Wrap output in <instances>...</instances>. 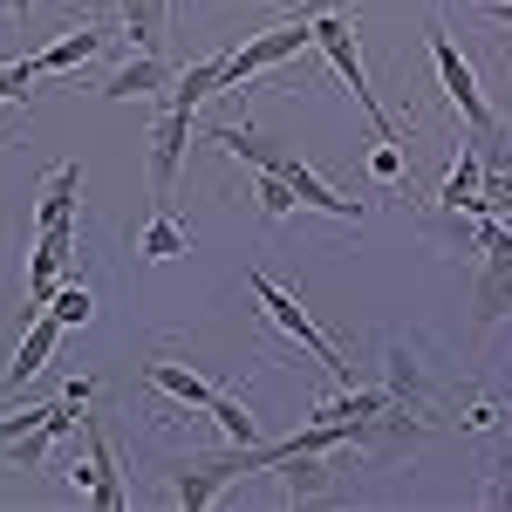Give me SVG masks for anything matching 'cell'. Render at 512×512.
Segmentation results:
<instances>
[{"label":"cell","instance_id":"1","mask_svg":"<svg viewBox=\"0 0 512 512\" xmlns=\"http://www.w3.org/2000/svg\"><path fill=\"white\" fill-rule=\"evenodd\" d=\"M424 41H431V62H437V89L451 96V110L465 117V130H472V144L485 151V171H506V123H499V110L485 103V89H478V69L458 55V41H451V28L444 21H424Z\"/></svg>","mask_w":512,"mask_h":512},{"label":"cell","instance_id":"2","mask_svg":"<svg viewBox=\"0 0 512 512\" xmlns=\"http://www.w3.org/2000/svg\"><path fill=\"white\" fill-rule=\"evenodd\" d=\"M280 458H287V444H226V451H212V458H185L178 472H171V499L185 512H205L233 478H246V472H274Z\"/></svg>","mask_w":512,"mask_h":512},{"label":"cell","instance_id":"3","mask_svg":"<svg viewBox=\"0 0 512 512\" xmlns=\"http://www.w3.org/2000/svg\"><path fill=\"white\" fill-rule=\"evenodd\" d=\"M315 48L328 55V69H335V76H342V89L355 96V110L369 117V130H376L383 144H403V130H396V117L383 110V96L369 89V69H362V48H355L349 14H315Z\"/></svg>","mask_w":512,"mask_h":512},{"label":"cell","instance_id":"4","mask_svg":"<svg viewBox=\"0 0 512 512\" xmlns=\"http://www.w3.org/2000/svg\"><path fill=\"white\" fill-rule=\"evenodd\" d=\"M246 287H253V301L267 308V321H274V328L287 335V342H294V349H308V355L321 362V369L335 376V383H349V362H342V349H335V342L321 335L315 321H308V308H301V301H294V294H287L280 280H267L260 267H253V274H246Z\"/></svg>","mask_w":512,"mask_h":512},{"label":"cell","instance_id":"5","mask_svg":"<svg viewBox=\"0 0 512 512\" xmlns=\"http://www.w3.org/2000/svg\"><path fill=\"white\" fill-rule=\"evenodd\" d=\"M424 437H431V410L396 403V396H390L376 417H362V424H355V451H369L376 465H396V458L424 451Z\"/></svg>","mask_w":512,"mask_h":512},{"label":"cell","instance_id":"6","mask_svg":"<svg viewBox=\"0 0 512 512\" xmlns=\"http://www.w3.org/2000/svg\"><path fill=\"white\" fill-rule=\"evenodd\" d=\"M301 48H315V21L308 14H287V21H274L267 35H253V41H239L233 55V76H226V89H239V82H253V76H267V69H280V62H294Z\"/></svg>","mask_w":512,"mask_h":512},{"label":"cell","instance_id":"7","mask_svg":"<svg viewBox=\"0 0 512 512\" xmlns=\"http://www.w3.org/2000/svg\"><path fill=\"white\" fill-rule=\"evenodd\" d=\"M82 410L62 396V403H48V410H21V417H0V444H7V458L21 465V472H41L48 465V444L76 424Z\"/></svg>","mask_w":512,"mask_h":512},{"label":"cell","instance_id":"8","mask_svg":"<svg viewBox=\"0 0 512 512\" xmlns=\"http://www.w3.org/2000/svg\"><path fill=\"white\" fill-rule=\"evenodd\" d=\"M76 431H82V465L69 478H76L82 492L96 499L103 512H117L130 492H123V472H117V451H110V431L96 424V417H76Z\"/></svg>","mask_w":512,"mask_h":512},{"label":"cell","instance_id":"9","mask_svg":"<svg viewBox=\"0 0 512 512\" xmlns=\"http://www.w3.org/2000/svg\"><path fill=\"white\" fill-rule=\"evenodd\" d=\"M185 144H192V110H178V103H164L158 123H151V205H171V185H178V164H185Z\"/></svg>","mask_w":512,"mask_h":512},{"label":"cell","instance_id":"10","mask_svg":"<svg viewBox=\"0 0 512 512\" xmlns=\"http://www.w3.org/2000/svg\"><path fill=\"white\" fill-rule=\"evenodd\" d=\"M69 246H76V219H62V226H41V239H35V260H28V301H35V315L48 308V301H55V287H62Z\"/></svg>","mask_w":512,"mask_h":512},{"label":"cell","instance_id":"11","mask_svg":"<svg viewBox=\"0 0 512 512\" xmlns=\"http://www.w3.org/2000/svg\"><path fill=\"white\" fill-rule=\"evenodd\" d=\"M96 89H103V103H151V96H171V69L158 62V48H144L137 62H117Z\"/></svg>","mask_w":512,"mask_h":512},{"label":"cell","instance_id":"12","mask_svg":"<svg viewBox=\"0 0 512 512\" xmlns=\"http://www.w3.org/2000/svg\"><path fill=\"white\" fill-rule=\"evenodd\" d=\"M55 349H62V321L55 315H28V335H21V349H14L7 376H0V396H14L28 376H41V369L55 362Z\"/></svg>","mask_w":512,"mask_h":512},{"label":"cell","instance_id":"13","mask_svg":"<svg viewBox=\"0 0 512 512\" xmlns=\"http://www.w3.org/2000/svg\"><path fill=\"white\" fill-rule=\"evenodd\" d=\"M383 390H390L396 403H417V410H431V376H424L417 349H403V342H390V349H383Z\"/></svg>","mask_w":512,"mask_h":512},{"label":"cell","instance_id":"14","mask_svg":"<svg viewBox=\"0 0 512 512\" xmlns=\"http://www.w3.org/2000/svg\"><path fill=\"white\" fill-rule=\"evenodd\" d=\"M274 472H280L287 506H308V499H321V492H328V451H287Z\"/></svg>","mask_w":512,"mask_h":512},{"label":"cell","instance_id":"15","mask_svg":"<svg viewBox=\"0 0 512 512\" xmlns=\"http://www.w3.org/2000/svg\"><path fill=\"white\" fill-rule=\"evenodd\" d=\"M478 185H485V151L465 144L458 164H451V178L437 185V205H444V212H478Z\"/></svg>","mask_w":512,"mask_h":512},{"label":"cell","instance_id":"16","mask_svg":"<svg viewBox=\"0 0 512 512\" xmlns=\"http://www.w3.org/2000/svg\"><path fill=\"white\" fill-rule=\"evenodd\" d=\"M226 76H233V62H226V55H205V62H192L185 76L171 82V96H164V103H178V110H192V117H198V103H205V96H219Z\"/></svg>","mask_w":512,"mask_h":512},{"label":"cell","instance_id":"17","mask_svg":"<svg viewBox=\"0 0 512 512\" xmlns=\"http://www.w3.org/2000/svg\"><path fill=\"white\" fill-rule=\"evenodd\" d=\"M76 198H82V164H55L48 185H41V205H35V233H41V226L76 219Z\"/></svg>","mask_w":512,"mask_h":512},{"label":"cell","instance_id":"18","mask_svg":"<svg viewBox=\"0 0 512 512\" xmlns=\"http://www.w3.org/2000/svg\"><path fill=\"white\" fill-rule=\"evenodd\" d=\"M103 41H110V28H76V35L48 41L35 55V76H55V69H82V62H96L103 55Z\"/></svg>","mask_w":512,"mask_h":512},{"label":"cell","instance_id":"19","mask_svg":"<svg viewBox=\"0 0 512 512\" xmlns=\"http://www.w3.org/2000/svg\"><path fill=\"white\" fill-rule=\"evenodd\" d=\"M472 308H478V328H492V321L512 315V267H506V260H485V267H478Z\"/></svg>","mask_w":512,"mask_h":512},{"label":"cell","instance_id":"20","mask_svg":"<svg viewBox=\"0 0 512 512\" xmlns=\"http://www.w3.org/2000/svg\"><path fill=\"white\" fill-rule=\"evenodd\" d=\"M185 246H192V226H185V219H171V205H151L137 253H144V260H178Z\"/></svg>","mask_w":512,"mask_h":512},{"label":"cell","instance_id":"21","mask_svg":"<svg viewBox=\"0 0 512 512\" xmlns=\"http://www.w3.org/2000/svg\"><path fill=\"white\" fill-rule=\"evenodd\" d=\"M151 390H164V396H178V403H192V410H205L212 403V383L205 376H192V369H178V362H151Z\"/></svg>","mask_w":512,"mask_h":512},{"label":"cell","instance_id":"22","mask_svg":"<svg viewBox=\"0 0 512 512\" xmlns=\"http://www.w3.org/2000/svg\"><path fill=\"white\" fill-rule=\"evenodd\" d=\"M205 417L226 431V444H260V424H253V410H246L239 396H212V403H205Z\"/></svg>","mask_w":512,"mask_h":512},{"label":"cell","instance_id":"23","mask_svg":"<svg viewBox=\"0 0 512 512\" xmlns=\"http://www.w3.org/2000/svg\"><path fill=\"white\" fill-rule=\"evenodd\" d=\"M253 198H260V219H267V226H280V219H294V212H301L294 185L274 178V171H253Z\"/></svg>","mask_w":512,"mask_h":512},{"label":"cell","instance_id":"24","mask_svg":"<svg viewBox=\"0 0 512 512\" xmlns=\"http://www.w3.org/2000/svg\"><path fill=\"white\" fill-rule=\"evenodd\" d=\"M117 14L130 21V41H137V48H158V35H164L158 0H117Z\"/></svg>","mask_w":512,"mask_h":512},{"label":"cell","instance_id":"25","mask_svg":"<svg viewBox=\"0 0 512 512\" xmlns=\"http://www.w3.org/2000/svg\"><path fill=\"white\" fill-rule=\"evenodd\" d=\"M48 315L62 321V328H82V321L96 315V301H89V287L76 280V287H55V301H48Z\"/></svg>","mask_w":512,"mask_h":512},{"label":"cell","instance_id":"26","mask_svg":"<svg viewBox=\"0 0 512 512\" xmlns=\"http://www.w3.org/2000/svg\"><path fill=\"white\" fill-rule=\"evenodd\" d=\"M478 253H485V260H506V267H512V226L499 219V212H478Z\"/></svg>","mask_w":512,"mask_h":512},{"label":"cell","instance_id":"27","mask_svg":"<svg viewBox=\"0 0 512 512\" xmlns=\"http://www.w3.org/2000/svg\"><path fill=\"white\" fill-rule=\"evenodd\" d=\"M369 171H376V178H403V151H396V144L369 151Z\"/></svg>","mask_w":512,"mask_h":512},{"label":"cell","instance_id":"28","mask_svg":"<svg viewBox=\"0 0 512 512\" xmlns=\"http://www.w3.org/2000/svg\"><path fill=\"white\" fill-rule=\"evenodd\" d=\"M478 14H485V21H492V28H512V0H485V7H478Z\"/></svg>","mask_w":512,"mask_h":512},{"label":"cell","instance_id":"29","mask_svg":"<svg viewBox=\"0 0 512 512\" xmlns=\"http://www.w3.org/2000/svg\"><path fill=\"white\" fill-rule=\"evenodd\" d=\"M0 14H21V21H28V14H35V0H0Z\"/></svg>","mask_w":512,"mask_h":512},{"label":"cell","instance_id":"30","mask_svg":"<svg viewBox=\"0 0 512 512\" xmlns=\"http://www.w3.org/2000/svg\"><path fill=\"white\" fill-rule=\"evenodd\" d=\"M280 7H287V14H294V7H301V0H280Z\"/></svg>","mask_w":512,"mask_h":512},{"label":"cell","instance_id":"31","mask_svg":"<svg viewBox=\"0 0 512 512\" xmlns=\"http://www.w3.org/2000/svg\"><path fill=\"white\" fill-rule=\"evenodd\" d=\"M158 14H171V0H158Z\"/></svg>","mask_w":512,"mask_h":512}]
</instances>
